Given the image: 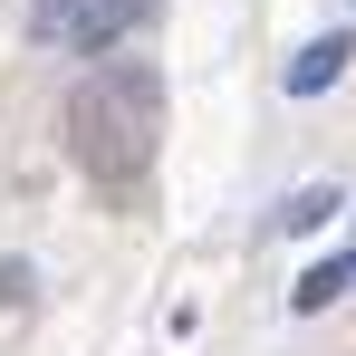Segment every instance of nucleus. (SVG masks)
Segmentation results:
<instances>
[{"label":"nucleus","mask_w":356,"mask_h":356,"mask_svg":"<svg viewBox=\"0 0 356 356\" xmlns=\"http://www.w3.org/2000/svg\"><path fill=\"white\" fill-rule=\"evenodd\" d=\"M145 19H154V0H87L77 29H67V49H77V58H116V39L145 29Z\"/></svg>","instance_id":"f03ea898"},{"label":"nucleus","mask_w":356,"mask_h":356,"mask_svg":"<svg viewBox=\"0 0 356 356\" xmlns=\"http://www.w3.org/2000/svg\"><path fill=\"white\" fill-rule=\"evenodd\" d=\"M327 212H337V193H327V183H308V193H289V202H280V232H318Z\"/></svg>","instance_id":"39448f33"},{"label":"nucleus","mask_w":356,"mask_h":356,"mask_svg":"<svg viewBox=\"0 0 356 356\" xmlns=\"http://www.w3.org/2000/svg\"><path fill=\"white\" fill-rule=\"evenodd\" d=\"M77 10H87V0H39V10H29V39H67Z\"/></svg>","instance_id":"423d86ee"},{"label":"nucleus","mask_w":356,"mask_h":356,"mask_svg":"<svg viewBox=\"0 0 356 356\" xmlns=\"http://www.w3.org/2000/svg\"><path fill=\"white\" fill-rule=\"evenodd\" d=\"M347 280H356V250H347V260H318V270L289 289V308H298V318H318V308H337V298H347Z\"/></svg>","instance_id":"20e7f679"},{"label":"nucleus","mask_w":356,"mask_h":356,"mask_svg":"<svg viewBox=\"0 0 356 356\" xmlns=\"http://www.w3.org/2000/svg\"><path fill=\"white\" fill-rule=\"evenodd\" d=\"M154 116H164L154 67L106 58L77 97H67V145H77V164H87L97 183H135L145 164H154Z\"/></svg>","instance_id":"f257e3e1"},{"label":"nucleus","mask_w":356,"mask_h":356,"mask_svg":"<svg viewBox=\"0 0 356 356\" xmlns=\"http://www.w3.org/2000/svg\"><path fill=\"white\" fill-rule=\"evenodd\" d=\"M347 58H356V39H347V29H327V39H308V49L289 58L280 87H289V97H318V87H337V77H347Z\"/></svg>","instance_id":"7ed1b4c3"}]
</instances>
